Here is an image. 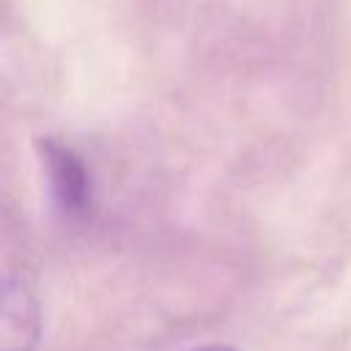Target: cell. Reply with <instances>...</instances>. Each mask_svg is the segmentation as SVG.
Returning a JSON list of instances; mask_svg holds the SVG:
<instances>
[{
	"label": "cell",
	"mask_w": 351,
	"mask_h": 351,
	"mask_svg": "<svg viewBox=\"0 0 351 351\" xmlns=\"http://www.w3.org/2000/svg\"><path fill=\"white\" fill-rule=\"evenodd\" d=\"M38 156H41L44 178H47L55 208L66 219H77V222L88 219L93 214L96 186L85 159L71 145L55 137L38 140Z\"/></svg>",
	"instance_id": "cell-1"
},
{
	"label": "cell",
	"mask_w": 351,
	"mask_h": 351,
	"mask_svg": "<svg viewBox=\"0 0 351 351\" xmlns=\"http://www.w3.org/2000/svg\"><path fill=\"white\" fill-rule=\"evenodd\" d=\"M41 337V304L22 274H5L0 299V351H36Z\"/></svg>",
	"instance_id": "cell-2"
},
{
	"label": "cell",
	"mask_w": 351,
	"mask_h": 351,
	"mask_svg": "<svg viewBox=\"0 0 351 351\" xmlns=\"http://www.w3.org/2000/svg\"><path fill=\"white\" fill-rule=\"evenodd\" d=\"M192 351H239V348L225 346V343H211V346H200V348H192Z\"/></svg>",
	"instance_id": "cell-3"
}]
</instances>
